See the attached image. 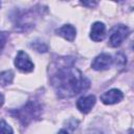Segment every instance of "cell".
Returning a JSON list of instances; mask_svg holds the SVG:
<instances>
[{"label": "cell", "mask_w": 134, "mask_h": 134, "mask_svg": "<svg viewBox=\"0 0 134 134\" xmlns=\"http://www.w3.org/2000/svg\"><path fill=\"white\" fill-rule=\"evenodd\" d=\"M52 85L61 97H71L90 86V82L75 67L64 66L60 68L51 79Z\"/></svg>", "instance_id": "obj_1"}, {"label": "cell", "mask_w": 134, "mask_h": 134, "mask_svg": "<svg viewBox=\"0 0 134 134\" xmlns=\"http://www.w3.org/2000/svg\"><path fill=\"white\" fill-rule=\"evenodd\" d=\"M15 116L19 118L22 125L26 126L30 121L38 119L42 114V106L37 100H29L23 107L15 110L13 112Z\"/></svg>", "instance_id": "obj_2"}, {"label": "cell", "mask_w": 134, "mask_h": 134, "mask_svg": "<svg viewBox=\"0 0 134 134\" xmlns=\"http://www.w3.org/2000/svg\"><path fill=\"white\" fill-rule=\"evenodd\" d=\"M129 28L128 26L126 25H122V24H119L117 26L114 27V29L112 30L111 32V36H110V39H109V43L112 47H117L119 46L124 40L127 38V36L129 35Z\"/></svg>", "instance_id": "obj_3"}, {"label": "cell", "mask_w": 134, "mask_h": 134, "mask_svg": "<svg viewBox=\"0 0 134 134\" xmlns=\"http://www.w3.org/2000/svg\"><path fill=\"white\" fill-rule=\"evenodd\" d=\"M15 65L19 70L23 72H30L34 70V63L29 59L28 54L22 50L18 52L15 60Z\"/></svg>", "instance_id": "obj_4"}, {"label": "cell", "mask_w": 134, "mask_h": 134, "mask_svg": "<svg viewBox=\"0 0 134 134\" xmlns=\"http://www.w3.org/2000/svg\"><path fill=\"white\" fill-rule=\"evenodd\" d=\"M113 59L108 53H100L98 54L92 62L91 67L94 70H106L112 65Z\"/></svg>", "instance_id": "obj_5"}, {"label": "cell", "mask_w": 134, "mask_h": 134, "mask_svg": "<svg viewBox=\"0 0 134 134\" xmlns=\"http://www.w3.org/2000/svg\"><path fill=\"white\" fill-rule=\"evenodd\" d=\"M124 97V94L118 89H111L100 95V100L106 105H113L119 103Z\"/></svg>", "instance_id": "obj_6"}, {"label": "cell", "mask_w": 134, "mask_h": 134, "mask_svg": "<svg viewBox=\"0 0 134 134\" xmlns=\"http://www.w3.org/2000/svg\"><path fill=\"white\" fill-rule=\"evenodd\" d=\"M95 104V96L94 95H87L82 96L76 102V107L82 113H88L92 109Z\"/></svg>", "instance_id": "obj_7"}, {"label": "cell", "mask_w": 134, "mask_h": 134, "mask_svg": "<svg viewBox=\"0 0 134 134\" xmlns=\"http://www.w3.org/2000/svg\"><path fill=\"white\" fill-rule=\"evenodd\" d=\"M106 35V26L102 22H95L91 26V31H90V38L94 42H99L105 38Z\"/></svg>", "instance_id": "obj_8"}, {"label": "cell", "mask_w": 134, "mask_h": 134, "mask_svg": "<svg viewBox=\"0 0 134 134\" xmlns=\"http://www.w3.org/2000/svg\"><path fill=\"white\" fill-rule=\"evenodd\" d=\"M57 34L62 36L64 39L72 42L75 38L76 30H75V27L72 26L71 24H65L62 27H60L59 29H57Z\"/></svg>", "instance_id": "obj_9"}, {"label": "cell", "mask_w": 134, "mask_h": 134, "mask_svg": "<svg viewBox=\"0 0 134 134\" xmlns=\"http://www.w3.org/2000/svg\"><path fill=\"white\" fill-rule=\"evenodd\" d=\"M14 80V72L12 70H6L3 72H0V85L6 86L9 85Z\"/></svg>", "instance_id": "obj_10"}, {"label": "cell", "mask_w": 134, "mask_h": 134, "mask_svg": "<svg viewBox=\"0 0 134 134\" xmlns=\"http://www.w3.org/2000/svg\"><path fill=\"white\" fill-rule=\"evenodd\" d=\"M30 46H31L36 51H38V52H46V51H47V45H46L44 42L39 41V40L32 42Z\"/></svg>", "instance_id": "obj_11"}, {"label": "cell", "mask_w": 134, "mask_h": 134, "mask_svg": "<svg viewBox=\"0 0 134 134\" xmlns=\"http://www.w3.org/2000/svg\"><path fill=\"white\" fill-rule=\"evenodd\" d=\"M0 134H14L12 127L5 120H0Z\"/></svg>", "instance_id": "obj_12"}, {"label": "cell", "mask_w": 134, "mask_h": 134, "mask_svg": "<svg viewBox=\"0 0 134 134\" xmlns=\"http://www.w3.org/2000/svg\"><path fill=\"white\" fill-rule=\"evenodd\" d=\"M6 40H7V35L5 32L0 31V53L2 52V50L6 44Z\"/></svg>", "instance_id": "obj_13"}, {"label": "cell", "mask_w": 134, "mask_h": 134, "mask_svg": "<svg viewBox=\"0 0 134 134\" xmlns=\"http://www.w3.org/2000/svg\"><path fill=\"white\" fill-rule=\"evenodd\" d=\"M82 4L83 5H86V6H91L92 7V6H95L97 3L96 2H82Z\"/></svg>", "instance_id": "obj_14"}, {"label": "cell", "mask_w": 134, "mask_h": 134, "mask_svg": "<svg viewBox=\"0 0 134 134\" xmlns=\"http://www.w3.org/2000/svg\"><path fill=\"white\" fill-rule=\"evenodd\" d=\"M3 103H4V98H3V95H2L1 93H0V108L2 107Z\"/></svg>", "instance_id": "obj_15"}, {"label": "cell", "mask_w": 134, "mask_h": 134, "mask_svg": "<svg viewBox=\"0 0 134 134\" xmlns=\"http://www.w3.org/2000/svg\"><path fill=\"white\" fill-rule=\"evenodd\" d=\"M58 134H68V132L66 130H61V131H59Z\"/></svg>", "instance_id": "obj_16"}, {"label": "cell", "mask_w": 134, "mask_h": 134, "mask_svg": "<svg viewBox=\"0 0 134 134\" xmlns=\"http://www.w3.org/2000/svg\"><path fill=\"white\" fill-rule=\"evenodd\" d=\"M0 6H1V3H0Z\"/></svg>", "instance_id": "obj_17"}]
</instances>
